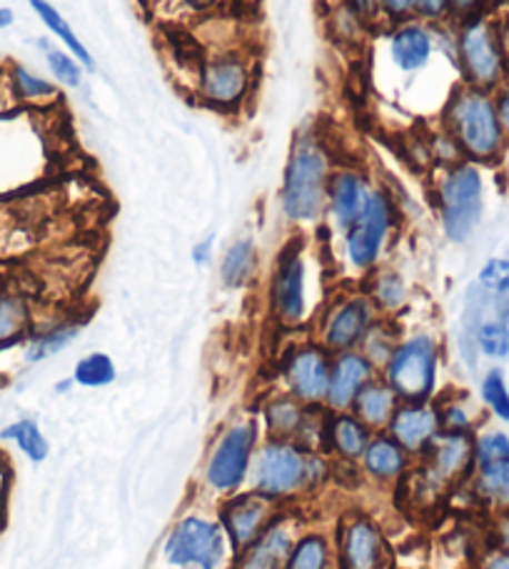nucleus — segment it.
Listing matches in <instances>:
<instances>
[{
    "label": "nucleus",
    "instance_id": "1",
    "mask_svg": "<svg viewBox=\"0 0 509 569\" xmlns=\"http://www.w3.org/2000/svg\"><path fill=\"white\" fill-rule=\"evenodd\" d=\"M442 128L470 162H495L507 148V133L497 113L495 96L487 90L460 86L452 90L442 110Z\"/></svg>",
    "mask_w": 509,
    "mask_h": 569
},
{
    "label": "nucleus",
    "instance_id": "2",
    "mask_svg": "<svg viewBox=\"0 0 509 569\" xmlns=\"http://www.w3.org/2000/svg\"><path fill=\"white\" fill-rule=\"evenodd\" d=\"M330 172V156L318 136L302 133L295 138L280 190L285 220L292 226H310L322 218L328 210Z\"/></svg>",
    "mask_w": 509,
    "mask_h": 569
},
{
    "label": "nucleus",
    "instance_id": "3",
    "mask_svg": "<svg viewBox=\"0 0 509 569\" xmlns=\"http://www.w3.org/2000/svg\"><path fill=\"white\" fill-rule=\"evenodd\" d=\"M325 475H328V465L318 450H310L300 442L268 440L255 455L250 480L255 492L275 502H285L320 487Z\"/></svg>",
    "mask_w": 509,
    "mask_h": 569
},
{
    "label": "nucleus",
    "instance_id": "4",
    "mask_svg": "<svg viewBox=\"0 0 509 569\" xmlns=\"http://www.w3.org/2000/svg\"><path fill=\"white\" fill-rule=\"evenodd\" d=\"M455 63L465 86L487 93L500 88L509 78V56L500 30L482 16L467 20L455 38Z\"/></svg>",
    "mask_w": 509,
    "mask_h": 569
},
{
    "label": "nucleus",
    "instance_id": "5",
    "mask_svg": "<svg viewBox=\"0 0 509 569\" xmlns=\"http://www.w3.org/2000/svg\"><path fill=\"white\" fill-rule=\"evenodd\" d=\"M437 208L445 236L452 242L472 236L485 212V180L475 162L460 160L445 168L437 186Z\"/></svg>",
    "mask_w": 509,
    "mask_h": 569
},
{
    "label": "nucleus",
    "instance_id": "6",
    "mask_svg": "<svg viewBox=\"0 0 509 569\" xmlns=\"http://www.w3.org/2000/svg\"><path fill=\"white\" fill-rule=\"evenodd\" d=\"M380 372L400 402H430L440 372V345L427 332L400 340Z\"/></svg>",
    "mask_w": 509,
    "mask_h": 569
},
{
    "label": "nucleus",
    "instance_id": "7",
    "mask_svg": "<svg viewBox=\"0 0 509 569\" xmlns=\"http://www.w3.org/2000/svg\"><path fill=\"white\" fill-rule=\"evenodd\" d=\"M475 462V432H447L442 430L432 445L420 455V467L412 475L417 492L435 500L437 495L450 490L472 475Z\"/></svg>",
    "mask_w": 509,
    "mask_h": 569
},
{
    "label": "nucleus",
    "instance_id": "8",
    "mask_svg": "<svg viewBox=\"0 0 509 569\" xmlns=\"http://www.w3.org/2000/svg\"><path fill=\"white\" fill-rule=\"evenodd\" d=\"M228 545L220 522L202 515H188L170 530L162 555L180 569H220L228 557Z\"/></svg>",
    "mask_w": 509,
    "mask_h": 569
},
{
    "label": "nucleus",
    "instance_id": "9",
    "mask_svg": "<svg viewBox=\"0 0 509 569\" xmlns=\"http://www.w3.org/2000/svg\"><path fill=\"white\" fill-rule=\"evenodd\" d=\"M395 218L397 208L390 192L382 188H372L360 218L345 230V256H348L352 270L370 272L378 266L395 228Z\"/></svg>",
    "mask_w": 509,
    "mask_h": 569
},
{
    "label": "nucleus",
    "instance_id": "10",
    "mask_svg": "<svg viewBox=\"0 0 509 569\" xmlns=\"http://www.w3.org/2000/svg\"><path fill=\"white\" fill-rule=\"evenodd\" d=\"M260 427L255 420L236 422L220 435L206 467V480L220 495H236L246 485L258 452Z\"/></svg>",
    "mask_w": 509,
    "mask_h": 569
},
{
    "label": "nucleus",
    "instance_id": "11",
    "mask_svg": "<svg viewBox=\"0 0 509 569\" xmlns=\"http://www.w3.org/2000/svg\"><path fill=\"white\" fill-rule=\"evenodd\" d=\"M270 310L282 328H298L308 318V266H305V246L300 238H292L275 260Z\"/></svg>",
    "mask_w": 509,
    "mask_h": 569
},
{
    "label": "nucleus",
    "instance_id": "12",
    "mask_svg": "<svg viewBox=\"0 0 509 569\" xmlns=\"http://www.w3.org/2000/svg\"><path fill=\"white\" fill-rule=\"evenodd\" d=\"M252 90V68L248 58L220 53L208 58L198 73V98L216 110H238Z\"/></svg>",
    "mask_w": 509,
    "mask_h": 569
},
{
    "label": "nucleus",
    "instance_id": "13",
    "mask_svg": "<svg viewBox=\"0 0 509 569\" xmlns=\"http://www.w3.org/2000/svg\"><path fill=\"white\" fill-rule=\"evenodd\" d=\"M380 312L365 292H352L338 298L322 315L320 345L330 355L360 350L365 335L378 322Z\"/></svg>",
    "mask_w": 509,
    "mask_h": 569
},
{
    "label": "nucleus",
    "instance_id": "14",
    "mask_svg": "<svg viewBox=\"0 0 509 569\" xmlns=\"http://www.w3.org/2000/svg\"><path fill=\"white\" fill-rule=\"evenodd\" d=\"M475 495L497 512L509 510V435L487 430L475 437Z\"/></svg>",
    "mask_w": 509,
    "mask_h": 569
},
{
    "label": "nucleus",
    "instance_id": "15",
    "mask_svg": "<svg viewBox=\"0 0 509 569\" xmlns=\"http://www.w3.org/2000/svg\"><path fill=\"white\" fill-rule=\"evenodd\" d=\"M280 505L260 492H236L220 507V525L232 552L242 555L270 525L280 520Z\"/></svg>",
    "mask_w": 509,
    "mask_h": 569
},
{
    "label": "nucleus",
    "instance_id": "16",
    "mask_svg": "<svg viewBox=\"0 0 509 569\" xmlns=\"http://www.w3.org/2000/svg\"><path fill=\"white\" fill-rule=\"evenodd\" d=\"M330 368L332 355L320 342H305L285 355L282 360V380L285 388L295 400L305 405H325L330 388Z\"/></svg>",
    "mask_w": 509,
    "mask_h": 569
},
{
    "label": "nucleus",
    "instance_id": "17",
    "mask_svg": "<svg viewBox=\"0 0 509 569\" xmlns=\"http://www.w3.org/2000/svg\"><path fill=\"white\" fill-rule=\"evenodd\" d=\"M375 378H380V370L365 358L362 350L332 355L330 388L328 398H325V408L332 412L352 410V405L365 390V385H370Z\"/></svg>",
    "mask_w": 509,
    "mask_h": 569
},
{
    "label": "nucleus",
    "instance_id": "18",
    "mask_svg": "<svg viewBox=\"0 0 509 569\" xmlns=\"http://www.w3.org/2000/svg\"><path fill=\"white\" fill-rule=\"evenodd\" d=\"M340 569H385L387 542L380 527L355 515L340 527Z\"/></svg>",
    "mask_w": 509,
    "mask_h": 569
},
{
    "label": "nucleus",
    "instance_id": "19",
    "mask_svg": "<svg viewBox=\"0 0 509 569\" xmlns=\"http://www.w3.org/2000/svg\"><path fill=\"white\" fill-rule=\"evenodd\" d=\"M440 432V408L430 402H400L387 425V435L400 442L410 457H420Z\"/></svg>",
    "mask_w": 509,
    "mask_h": 569
},
{
    "label": "nucleus",
    "instance_id": "20",
    "mask_svg": "<svg viewBox=\"0 0 509 569\" xmlns=\"http://www.w3.org/2000/svg\"><path fill=\"white\" fill-rule=\"evenodd\" d=\"M370 182L355 168H340L330 172L328 182V210L335 226L342 232L348 230L365 210V202L370 198Z\"/></svg>",
    "mask_w": 509,
    "mask_h": 569
},
{
    "label": "nucleus",
    "instance_id": "21",
    "mask_svg": "<svg viewBox=\"0 0 509 569\" xmlns=\"http://www.w3.org/2000/svg\"><path fill=\"white\" fill-rule=\"evenodd\" d=\"M370 440H372V430L358 418V415L350 410L345 412L328 410L322 450L332 452L345 462H358L362 460L365 450H368Z\"/></svg>",
    "mask_w": 509,
    "mask_h": 569
},
{
    "label": "nucleus",
    "instance_id": "22",
    "mask_svg": "<svg viewBox=\"0 0 509 569\" xmlns=\"http://www.w3.org/2000/svg\"><path fill=\"white\" fill-rule=\"evenodd\" d=\"M435 50V36L420 20H407L392 28L390 33V58L402 73H420L430 66Z\"/></svg>",
    "mask_w": 509,
    "mask_h": 569
},
{
    "label": "nucleus",
    "instance_id": "23",
    "mask_svg": "<svg viewBox=\"0 0 509 569\" xmlns=\"http://www.w3.org/2000/svg\"><path fill=\"white\" fill-rule=\"evenodd\" d=\"M362 470L380 485L400 482L410 470V452L387 432H378L372 435L368 450L362 455Z\"/></svg>",
    "mask_w": 509,
    "mask_h": 569
},
{
    "label": "nucleus",
    "instance_id": "24",
    "mask_svg": "<svg viewBox=\"0 0 509 569\" xmlns=\"http://www.w3.org/2000/svg\"><path fill=\"white\" fill-rule=\"evenodd\" d=\"M292 545L295 540L290 530L278 520L246 552L236 557V569H285Z\"/></svg>",
    "mask_w": 509,
    "mask_h": 569
},
{
    "label": "nucleus",
    "instance_id": "25",
    "mask_svg": "<svg viewBox=\"0 0 509 569\" xmlns=\"http://www.w3.org/2000/svg\"><path fill=\"white\" fill-rule=\"evenodd\" d=\"M397 405H400V398H397L390 385L382 378H375L370 385H365V390L358 395L350 412L358 415L372 432H380L387 430Z\"/></svg>",
    "mask_w": 509,
    "mask_h": 569
},
{
    "label": "nucleus",
    "instance_id": "26",
    "mask_svg": "<svg viewBox=\"0 0 509 569\" xmlns=\"http://www.w3.org/2000/svg\"><path fill=\"white\" fill-rule=\"evenodd\" d=\"M8 90L18 103L30 106V108H48L58 103V88L56 83H50L48 78H40L33 70H28L26 66L13 63L8 68Z\"/></svg>",
    "mask_w": 509,
    "mask_h": 569
},
{
    "label": "nucleus",
    "instance_id": "27",
    "mask_svg": "<svg viewBox=\"0 0 509 569\" xmlns=\"http://www.w3.org/2000/svg\"><path fill=\"white\" fill-rule=\"evenodd\" d=\"M30 338V305L18 292H0V352Z\"/></svg>",
    "mask_w": 509,
    "mask_h": 569
},
{
    "label": "nucleus",
    "instance_id": "28",
    "mask_svg": "<svg viewBox=\"0 0 509 569\" xmlns=\"http://www.w3.org/2000/svg\"><path fill=\"white\" fill-rule=\"evenodd\" d=\"M30 8L36 10L40 23H43L50 30V33H53L60 40V43L66 46L68 53L73 56L78 63L88 70V73H93V70H96L93 56H90V50L83 46V40L76 36V30L68 26V20L60 16V10L56 6H50L48 0H30Z\"/></svg>",
    "mask_w": 509,
    "mask_h": 569
},
{
    "label": "nucleus",
    "instance_id": "29",
    "mask_svg": "<svg viewBox=\"0 0 509 569\" xmlns=\"http://www.w3.org/2000/svg\"><path fill=\"white\" fill-rule=\"evenodd\" d=\"M258 272V248L250 238H240L226 250L220 262V280L230 290H240Z\"/></svg>",
    "mask_w": 509,
    "mask_h": 569
},
{
    "label": "nucleus",
    "instance_id": "30",
    "mask_svg": "<svg viewBox=\"0 0 509 569\" xmlns=\"http://www.w3.org/2000/svg\"><path fill=\"white\" fill-rule=\"evenodd\" d=\"M78 335H80V322L50 325V328L30 335L28 342H26L23 358H26L28 365L46 362L48 358H53V355L63 352L68 345L78 338Z\"/></svg>",
    "mask_w": 509,
    "mask_h": 569
},
{
    "label": "nucleus",
    "instance_id": "31",
    "mask_svg": "<svg viewBox=\"0 0 509 569\" xmlns=\"http://www.w3.org/2000/svg\"><path fill=\"white\" fill-rule=\"evenodd\" d=\"M365 295H368L370 302L378 308L380 315H395L405 308L407 284L395 270H378L372 272V278L368 282V292Z\"/></svg>",
    "mask_w": 509,
    "mask_h": 569
},
{
    "label": "nucleus",
    "instance_id": "32",
    "mask_svg": "<svg viewBox=\"0 0 509 569\" xmlns=\"http://www.w3.org/2000/svg\"><path fill=\"white\" fill-rule=\"evenodd\" d=\"M285 569H332V547L322 532H308L295 540Z\"/></svg>",
    "mask_w": 509,
    "mask_h": 569
},
{
    "label": "nucleus",
    "instance_id": "33",
    "mask_svg": "<svg viewBox=\"0 0 509 569\" xmlns=\"http://www.w3.org/2000/svg\"><path fill=\"white\" fill-rule=\"evenodd\" d=\"M0 440L13 442L20 452H23L30 462H46L50 455V445L46 440V435L40 432V427L36 420L23 418L10 422L8 427L0 430Z\"/></svg>",
    "mask_w": 509,
    "mask_h": 569
},
{
    "label": "nucleus",
    "instance_id": "34",
    "mask_svg": "<svg viewBox=\"0 0 509 569\" xmlns=\"http://www.w3.org/2000/svg\"><path fill=\"white\" fill-rule=\"evenodd\" d=\"M116 362L106 352L86 355V358L78 360L73 370V382L80 385V388H106V385L116 382Z\"/></svg>",
    "mask_w": 509,
    "mask_h": 569
},
{
    "label": "nucleus",
    "instance_id": "35",
    "mask_svg": "<svg viewBox=\"0 0 509 569\" xmlns=\"http://www.w3.org/2000/svg\"><path fill=\"white\" fill-rule=\"evenodd\" d=\"M397 345H400V340H397V332L392 328L390 318H378V322L372 325L370 332L365 335L360 350L365 352V358H368L375 365V368L382 370L385 362L390 360V355L395 352Z\"/></svg>",
    "mask_w": 509,
    "mask_h": 569
},
{
    "label": "nucleus",
    "instance_id": "36",
    "mask_svg": "<svg viewBox=\"0 0 509 569\" xmlns=\"http://www.w3.org/2000/svg\"><path fill=\"white\" fill-rule=\"evenodd\" d=\"M40 50L46 53V63L50 68V76L56 78V83L66 86V88H80L83 86V66L68 53V50H58L46 40H40Z\"/></svg>",
    "mask_w": 509,
    "mask_h": 569
},
{
    "label": "nucleus",
    "instance_id": "37",
    "mask_svg": "<svg viewBox=\"0 0 509 569\" xmlns=\"http://www.w3.org/2000/svg\"><path fill=\"white\" fill-rule=\"evenodd\" d=\"M477 352H482L485 358L505 360L509 358V322H502L497 318H487L475 332Z\"/></svg>",
    "mask_w": 509,
    "mask_h": 569
},
{
    "label": "nucleus",
    "instance_id": "38",
    "mask_svg": "<svg viewBox=\"0 0 509 569\" xmlns=\"http://www.w3.org/2000/svg\"><path fill=\"white\" fill-rule=\"evenodd\" d=\"M480 395H482V402L487 405V410H490L497 420L509 425V388H507L505 372L500 368H492L485 375L480 385Z\"/></svg>",
    "mask_w": 509,
    "mask_h": 569
},
{
    "label": "nucleus",
    "instance_id": "39",
    "mask_svg": "<svg viewBox=\"0 0 509 569\" xmlns=\"http://www.w3.org/2000/svg\"><path fill=\"white\" fill-rule=\"evenodd\" d=\"M440 420H442V430H447V432H472L475 430V418L465 402L455 400V402L440 405Z\"/></svg>",
    "mask_w": 509,
    "mask_h": 569
},
{
    "label": "nucleus",
    "instance_id": "40",
    "mask_svg": "<svg viewBox=\"0 0 509 569\" xmlns=\"http://www.w3.org/2000/svg\"><path fill=\"white\" fill-rule=\"evenodd\" d=\"M378 16L392 26L407 23L415 16V0H378Z\"/></svg>",
    "mask_w": 509,
    "mask_h": 569
},
{
    "label": "nucleus",
    "instance_id": "41",
    "mask_svg": "<svg viewBox=\"0 0 509 569\" xmlns=\"http://www.w3.org/2000/svg\"><path fill=\"white\" fill-rule=\"evenodd\" d=\"M507 278H509V260L507 258H492V260L485 262V268L480 270V278H477V282H480L485 290L495 292Z\"/></svg>",
    "mask_w": 509,
    "mask_h": 569
},
{
    "label": "nucleus",
    "instance_id": "42",
    "mask_svg": "<svg viewBox=\"0 0 509 569\" xmlns=\"http://www.w3.org/2000/svg\"><path fill=\"white\" fill-rule=\"evenodd\" d=\"M415 16L425 23H440L450 16V6L447 0H415Z\"/></svg>",
    "mask_w": 509,
    "mask_h": 569
},
{
    "label": "nucleus",
    "instance_id": "43",
    "mask_svg": "<svg viewBox=\"0 0 509 569\" xmlns=\"http://www.w3.org/2000/svg\"><path fill=\"white\" fill-rule=\"evenodd\" d=\"M447 6H450V16L462 20V23H467V20L472 18H480V6L482 0H447Z\"/></svg>",
    "mask_w": 509,
    "mask_h": 569
},
{
    "label": "nucleus",
    "instance_id": "44",
    "mask_svg": "<svg viewBox=\"0 0 509 569\" xmlns=\"http://www.w3.org/2000/svg\"><path fill=\"white\" fill-rule=\"evenodd\" d=\"M492 318L509 322V278L492 292Z\"/></svg>",
    "mask_w": 509,
    "mask_h": 569
},
{
    "label": "nucleus",
    "instance_id": "45",
    "mask_svg": "<svg viewBox=\"0 0 509 569\" xmlns=\"http://www.w3.org/2000/svg\"><path fill=\"white\" fill-rule=\"evenodd\" d=\"M495 103H497V113H500V120H502L505 133L509 136V78L505 80V83H502L500 88H497Z\"/></svg>",
    "mask_w": 509,
    "mask_h": 569
},
{
    "label": "nucleus",
    "instance_id": "46",
    "mask_svg": "<svg viewBox=\"0 0 509 569\" xmlns=\"http://www.w3.org/2000/svg\"><path fill=\"white\" fill-rule=\"evenodd\" d=\"M348 10L360 20L378 16V0H348Z\"/></svg>",
    "mask_w": 509,
    "mask_h": 569
},
{
    "label": "nucleus",
    "instance_id": "47",
    "mask_svg": "<svg viewBox=\"0 0 509 569\" xmlns=\"http://www.w3.org/2000/svg\"><path fill=\"white\" fill-rule=\"evenodd\" d=\"M212 246H216V238H212V236L196 242V248H192V262H196V266H200V268L208 266V262L212 260Z\"/></svg>",
    "mask_w": 509,
    "mask_h": 569
},
{
    "label": "nucleus",
    "instance_id": "48",
    "mask_svg": "<svg viewBox=\"0 0 509 569\" xmlns=\"http://www.w3.org/2000/svg\"><path fill=\"white\" fill-rule=\"evenodd\" d=\"M495 532H497V542H500V550L509 552V510L497 512Z\"/></svg>",
    "mask_w": 509,
    "mask_h": 569
},
{
    "label": "nucleus",
    "instance_id": "49",
    "mask_svg": "<svg viewBox=\"0 0 509 569\" xmlns=\"http://www.w3.org/2000/svg\"><path fill=\"white\" fill-rule=\"evenodd\" d=\"M178 3L190 10V13H208V10L216 8L220 0H178Z\"/></svg>",
    "mask_w": 509,
    "mask_h": 569
},
{
    "label": "nucleus",
    "instance_id": "50",
    "mask_svg": "<svg viewBox=\"0 0 509 569\" xmlns=\"http://www.w3.org/2000/svg\"><path fill=\"white\" fill-rule=\"evenodd\" d=\"M482 569H509V552L495 550V552L485 560Z\"/></svg>",
    "mask_w": 509,
    "mask_h": 569
},
{
    "label": "nucleus",
    "instance_id": "51",
    "mask_svg": "<svg viewBox=\"0 0 509 569\" xmlns=\"http://www.w3.org/2000/svg\"><path fill=\"white\" fill-rule=\"evenodd\" d=\"M13 20H16L13 10H10V8H0V30L13 26Z\"/></svg>",
    "mask_w": 509,
    "mask_h": 569
},
{
    "label": "nucleus",
    "instance_id": "52",
    "mask_svg": "<svg viewBox=\"0 0 509 569\" xmlns=\"http://www.w3.org/2000/svg\"><path fill=\"white\" fill-rule=\"evenodd\" d=\"M502 168H505V176H507V180H509V146H507L505 152H502Z\"/></svg>",
    "mask_w": 509,
    "mask_h": 569
},
{
    "label": "nucleus",
    "instance_id": "53",
    "mask_svg": "<svg viewBox=\"0 0 509 569\" xmlns=\"http://www.w3.org/2000/svg\"><path fill=\"white\" fill-rule=\"evenodd\" d=\"M70 385H76V382H73V378L66 380V382H58V385H56V390H58V392H68Z\"/></svg>",
    "mask_w": 509,
    "mask_h": 569
},
{
    "label": "nucleus",
    "instance_id": "54",
    "mask_svg": "<svg viewBox=\"0 0 509 569\" xmlns=\"http://www.w3.org/2000/svg\"><path fill=\"white\" fill-rule=\"evenodd\" d=\"M490 3H500V0H490Z\"/></svg>",
    "mask_w": 509,
    "mask_h": 569
}]
</instances>
